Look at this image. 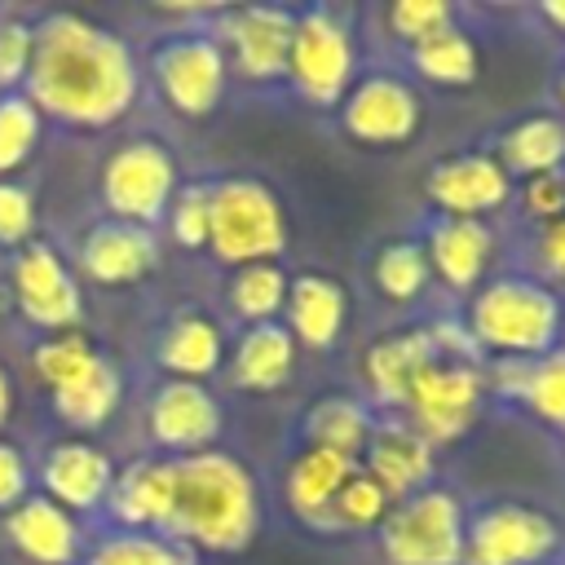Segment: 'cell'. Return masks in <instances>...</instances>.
<instances>
[{
  "instance_id": "cell-19",
  "label": "cell",
  "mask_w": 565,
  "mask_h": 565,
  "mask_svg": "<svg viewBox=\"0 0 565 565\" xmlns=\"http://www.w3.org/2000/svg\"><path fill=\"white\" fill-rule=\"evenodd\" d=\"M0 534L31 565H79L88 547L79 516L57 508L49 494H26L18 508H9L0 516Z\"/></svg>"
},
{
  "instance_id": "cell-33",
  "label": "cell",
  "mask_w": 565,
  "mask_h": 565,
  "mask_svg": "<svg viewBox=\"0 0 565 565\" xmlns=\"http://www.w3.org/2000/svg\"><path fill=\"white\" fill-rule=\"evenodd\" d=\"M411 66H415L428 84L463 88V84L477 79V71H481V53H477V40L455 22V26H446L441 35L415 44V49H411Z\"/></svg>"
},
{
  "instance_id": "cell-47",
  "label": "cell",
  "mask_w": 565,
  "mask_h": 565,
  "mask_svg": "<svg viewBox=\"0 0 565 565\" xmlns=\"http://www.w3.org/2000/svg\"><path fill=\"white\" fill-rule=\"evenodd\" d=\"M561 102H565V75H561Z\"/></svg>"
},
{
  "instance_id": "cell-28",
  "label": "cell",
  "mask_w": 565,
  "mask_h": 565,
  "mask_svg": "<svg viewBox=\"0 0 565 565\" xmlns=\"http://www.w3.org/2000/svg\"><path fill=\"white\" fill-rule=\"evenodd\" d=\"M494 384L503 397L525 402L547 428L565 437V349H552L534 362H499Z\"/></svg>"
},
{
  "instance_id": "cell-20",
  "label": "cell",
  "mask_w": 565,
  "mask_h": 565,
  "mask_svg": "<svg viewBox=\"0 0 565 565\" xmlns=\"http://www.w3.org/2000/svg\"><path fill=\"white\" fill-rule=\"evenodd\" d=\"M424 256H428V274H437L450 291H477L494 256V230L486 221L437 216L424 234Z\"/></svg>"
},
{
  "instance_id": "cell-42",
  "label": "cell",
  "mask_w": 565,
  "mask_h": 565,
  "mask_svg": "<svg viewBox=\"0 0 565 565\" xmlns=\"http://www.w3.org/2000/svg\"><path fill=\"white\" fill-rule=\"evenodd\" d=\"M521 207L530 221L552 225L565 216V172H543V177H525L521 185Z\"/></svg>"
},
{
  "instance_id": "cell-36",
  "label": "cell",
  "mask_w": 565,
  "mask_h": 565,
  "mask_svg": "<svg viewBox=\"0 0 565 565\" xmlns=\"http://www.w3.org/2000/svg\"><path fill=\"white\" fill-rule=\"evenodd\" d=\"M97 353H102V349H97L79 327H75V331H57V335H40L35 349H31V371H35V380L53 393V388L71 384L79 371H88Z\"/></svg>"
},
{
  "instance_id": "cell-9",
  "label": "cell",
  "mask_w": 565,
  "mask_h": 565,
  "mask_svg": "<svg viewBox=\"0 0 565 565\" xmlns=\"http://www.w3.org/2000/svg\"><path fill=\"white\" fill-rule=\"evenodd\" d=\"M150 75H154V88L172 115L203 119L225 97L230 62H225L221 44L212 40V31H181L154 49Z\"/></svg>"
},
{
  "instance_id": "cell-43",
  "label": "cell",
  "mask_w": 565,
  "mask_h": 565,
  "mask_svg": "<svg viewBox=\"0 0 565 565\" xmlns=\"http://www.w3.org/2000/svg\"><path fill=\"white\" fill-rule=\"evenodd\" d=\"M31 481H35V468H31L26 450L0 437V516L31 494Z\"/></svg>"
},
{
  "instance_id": "cell-18",
  "label": "cell",
  "mask_w": 565,
  "mask_h": 565,
  "mask_svg": "<svg viewBox=\"0 0 565 565\" xmlns=\"http://www.w3.org/2000/svg\"><path fill=\"white\" fill-rule=\"evenodd\" d=\"M75 265L97 287H132L159 265V238H154V230L106 216L79 234Z\"/></svg>"
},
{
  "instance_id": "cell-15",
  "label": "cell",
  "mask_w": 565,
  "mask_h": 565,
  "mask_svg": "<svg viewBox=\"0 0 565 565\" xmlns=\"http://www.w3.org/2000/svg\"><path fill=\"white\" fill-rule=\"evenodd\" d=\"M424 194H428V203L441 207V216L486 221L490 212H503L512 203L516 185H512V177L503 172V163L494 154L463 150V154H446L428 168Z\"/></svg>"
},
{
  "instance_id": "cell-35",
  "label": "cell",
  "mask_w": 565,
  "mask_h": 565,
  "mask_svg": "<svg viewBox=\"0 0 565 565\" xmlns=\"http://www.w3.org/2000/svg\"><path fill=\"white\" fill-rule=\"evenodd\" d=\"M44 137V115L26 93H0V181L31 163Z\"/></svg>"
},
{
  "instance_id": "cell-4",
  "label": "cell",
  "mask_w": 565,
  "mask_h": 565,
  "mask_svg": "<svg viewBox=\"0 0 565 565\" xmlns=\"http://www.w3.org/2000/svg\"><path fill=\"white\" fill-rule=\"evenodd\" d=\"M287 212L282 199L260 177H221L207 181V252L221 265H260L287 252Z\"/></svg>"
},
{
  "instance_id": "cell-38",
  "label": "cell",
  "mask_w": 565,
  "mask_h": 565,
  "mask_svg": "<svg viewBox=\"0 0 565 565\" xmlns=\"http://www.w3.org/2000/svg\"><path fill=\"white\" fill-rule=\"evenodd\" d=\"M446 26H455V9L446 0H397V4H388V31L406 49L441 35Z\"/></svg>"
},
{
  "instance_id": "cell-32",
  "label": "cell",
  "mask_w": 565,
  "mask_h": 565,
  "mask_svg": "<svg viewBox=\"0 0 565 565\" xmlns=\"http://www.w3.org/2000/svg\"><path fill=\"white\" fill-rule=\"evenodd\" d=\"M79 565H199V556L168 534L110 530L84 547Z\"/></svg>"
},
{
  "instance_id": "cell-22",
  "label": "cell",
  "mask_w": 565,
  "mask_h": 565,
  "mask_svg": "<svg viewBox=\"0 0 565 565\" xmlns=\"http://www.w3.org/2000/svg\"><path fill=\"white\" fill-rule=\"evenodd\" d=\"M154 362L168 371V380L203 384L212 371L225 366V331L203 309H177L154 340Z\"/></svg>"
},
{
  "instance_id": "cell-11",
  "label": "cell",
  "mask_w": 565,
  "mask_h": 565,
  "mask_svg": "<svg viewBox=\"0 0 565 565\" xmlns=\"http://www.w3.org/2000/svg\"><path fill=\"white\" fill-rule=\"evenodd\" d=\"M9 300L44 335L75 331L84 318V291H79L75 269L57 256V247L35 243V238L18 247L9 260Z\"/></svg>"
},
{
  "instance_id": "cell-10",
  "label": "cell",
  "mask_w": 565,
  "mask_h": 565,
  "mask_svg": "<svg viewBox=\"0 0 565 565\" xmlns=\"http://www.w3.org/2000/svg\"><path fill=\"white\" fill-rule=\"evenodd\" d=\"M561 525L530 503H486L463 525V565H547Z\"/></svg>"
},
{
  "instance_id": "cell-29",
  "label": "cell",
  "mask_w": 565,
  "mask_h": 565,
  "mask_svg": "<svg viewBox=\"0 0 565 565\" xmlns=\"http://www.w3.org/2000/svg\"><path fill=\"white\" fill-rule=\"evenodd\" d=\"M494 159L508 177H543L565 172V119L561 115H525L503 137Z\"/></svg>"
},
{
  "instance_id": "cell-2",
  "label": "cell",
  "mask_w": 565,
  "mask_h": 565,
  "mask_svg": "<svg viewBox=\"0 0 565 565\" xmlns=\"http://www.w3.org/2000/svg\"><path fill=\"white\" fill-rule=\"evenodd\" d=\"M260 530V481L230 450H199L172 459L168 539L199 552H243Z\"/></svg>"
},
{
  "instance_id": "cell-45",
  "label": "cell",
  "mask_w": 565,
  "mask_h": 565,
  "mask_svg": "<svg viewBox=\"0 0 565 565\" xmlns=\"http://www.w3.org/2000/svg\"><path fill=\"white\" fill-rule=\"evenodd\" d=\"M539 13H543V22H547V26H556V31L565 35V0H543V4H539Z\"/></svg>"
},
{
  "instance_id": "cell-3",
  "label": "cell",
  "mask_w": 565,
  "mask_h": 565,
  "mask_svg": "<svg viewBox=\"0 0 565 565\" xmlns=\"http://www.w3.org/2000/svg\"><path fill=\"white\" fill-rule=\"evenodd\" d=\"M463 327L481 353H499L503 362H534L556 349L565 331V305L539 278L499 274L472 291Z\"/></svg>"
},
{
  "instance_id": "cell-16",
  "label": "cell",
  "mask_w": 565,
  "mask_h": 565,
  "mask_svg": "<svg viewBox=\"0 0 565 565\" xmlns=\"http://www.w3.org/2000/svg\"><path fill=\"white\" fill-rule=\"evenodd\" d=\"M115 472L119 468H115L110 450H102L88 437H62V441L44 446V455L35 463L40 494H49L71 516L102 512L106 508V494L115 486Z\"/></svg>"
},
{
  "instance_id": "cell-23",
  "label": "cell",
  "mask_w": 565,
  "mask_h": 565,
  "mask_svg": "<svg viewBox=\"0 0 565 565\" xmlns=\"http://www.w3.org/2000/svg\"><path fill=\"white\" fill-rule=\"evenodd\" d=\"M296 362H300V344L282 322L243 327L234 349H225L230 380L247 393H278L296 375Z\"/></svg>"
},
{
  "instance_id": "cell-7",
  "label": "cell",
  "mask_w": 565,
  "mask_h": 565,
  "mask_svg": "<svg viewBox=\"0 0 565 565\" xmlns=\"http://www.w3.org/2000/svg\"><path fill=\"white\" fill-rule=\"evenodd\" d=\"M481 402H486V371H481V362L433 353L419 366V375L411 380V393L402 402V415L433 446H446V441H459L477 424Z\"/></svg>"
},
{
  "instance_id": "cell-13",
  "label": "cell",
  "mask_w": 565,
  "mask_h": 565,
  "mask_svg": "<svg viewBox=\"0 0 565 565\" xmlns=\"http://www.w3.org/2000/svg\"><path fill=\"white\" fill-rule=\"evenodd\" d=\"M419 97L393 71H371L349 84L340 102V128L362 146H406L419 132Z\"/></svg>"
},
{
  "instance_id": "cell-44",
  "label": "cell",
  "mask_w": 565,
  "mask_h": 565,
  "mask_svg": "<svg viewBox=\"0 0 565 565\" xmlns=\"http://www.w3.org/2000/svg\"><path fill=\"white\" fill-rule=\"evenodd\" d=\"M534 247H539V265H543L552 278H561V282H565V216H561V221H552V225H543Z\"/></svg>"
},
{
  "instance_id": "cell-34",
  "label": "cell",
  "mask_w": 565,
  "mask_h": 565,
  "mask_svg": "<svg viewBox=\"0 0 565 565\" xmlns=\"http://www.w3.org/2000/svg\"><path fill=\"white\" fill-rule=\"evenodd\" d=\"M371 282L388 305H411L428 287V256L415 238H393L371 260Z\"/></svg>"
},
{
  "instance_id": "cell-14",
  "label": "cell",
  "mask_w": 565,
  "mask_h": 565,
  "mask_svg": "<svg viewBox=\"0 0 565 565\" xmlns=\"http://www.w3.org/2000/svg\"><path fill=\"white\" fill-rule=\"evenodd\" d=\"M225 428V411L216 393L199 380H163L146 402V433L168 455H199L212 450Z\"/></svg>"
},
{
  "instance_id": "cell-5",
  "label": "cell",
  "mask_w": 565,
  "mask_h": 565,
  "mask_svg": "<svg viewBox=\"0 0 565 565\" xmlns=\"http://www.w3.org/2000/svg\"><path fill=\"white\" fill-rule=\"evenodd\" d=\"M463 503L446 486H424L397 499L375 530L388 565H463Z\"/></svg>"
},
{
  "instance_id": "cell-6",
  "label": "cell",
  "mask_w": 565,
  "mask_h": 565,
  "mask_svg": "<svg viewBox=\"0 0 565 565\" xmlns=\"http://www.w3.org/2000/svg\"><path fill=\"white\" fill-rule=\"evenodd\" d=\"M177 159L154 137H128L119 141L102 163V203L110 221H128L141 230H154L168 216V203L177 194Z\"/></svg>"
},
{
  "instance_id": "cell-41",
  "label": "cell",
  "mask_w": 565,
  "mask_h": 565,
  "mask_svg": "<svg viewBox=\"0 0 565 565\" xmlns=\"http://www.w3.org/2000/svg\"><path fill=\"white\" fill-rule=\"evenodd\" d=\"M35 234V199L18 181H0V247H26Z\"/></svg>"
},
{
  "instance_id": "cell-37",
  "label": "cell",
  "mask_w": 565,
  "mask_h": 565,
  "mask_svg": "<svg viewBox=\"0 0 565 565\" xmlns=\"http://www.w3.org/2000/svg\"><path fill=\"white\" fill-rule=\"evenodd\" d=\"M393 499L362 472V463L353 468V477L344 481V490L331 503V534H362V530H380L388 516Z\"/></svg>"
},
{
  "instance_id": "cell-30",
  "label": "cell",
  "mask_w": 565,
  "mask_h": 565,
  "mask_svg": "<svg viewBox=\"0 0 565 565\" xmlns=\"http://www.w3.org/2000/svg\"><path fill=\"white\" fill-rule=\"evenodd\" d=\"M371 428H375V415L358 397L335 393V397H318L305 411V441L318 446V450L344 455V459H362V450L371 441Z\"/></svg>"
},
{
  "instance_id": "cell-17",
  "label": "cell",
  "mask_w": 565,
  "mask_h": 565,
  "mask_svg": "<svg viewBox=\"0 0 565 565\" xmlns=\"http://www.w3.org/2000/svg\"><path fill=\"white\" fill-rule=\"evenodd\" d=\"M433 441L406 419V415H393V419H375L371 428V441L362 450V472L397 503L424 486H433V472H437V459H433Z\"/></svg>"
},
{
  "instance_id": "cell-21",
  "label": "cell",
  "mask_w": 565,
  "mask_h": 565,
  "mask_svg": "<svg viewBox=\"0 0 565 565\" xmlns=\"http://www.w3.org/2000/svg\"><path fill=\"white\" fill-rule=\"evenodd\" d=\"M102 512L119 530L163 534L172 516V459H137L119 468Z\"/></svg>"
},
{
  "instance_id": "cell-26",
  "label": "cell",
  "mask_w": 565,
  "mask_h": 565,
  "mask_svg": "<svg viewBox=\"0 0 565 565\" xmlns=\"http://www.w3.org/2000/svg\"><path fill=\"white\" fill-rule=\"evenodd\" d=\"M433 353H437V344H433L428 327H406V331L380 335L366 349V358H362V380H366L371 397L384 402V406H393V411H402V402L411 393V380L419 375V366Z\"/></svg>"
},
{
  "instance_id": "cell-46",
  "label": "cell",
  "mask_w": 565,
  "mask_h": 565,
  "mask_svg": "<svg viewBox=\"0 0 565 565\" xmlns=\"http://www.w3.org/2000/svg\"><path fill=\"white\" fill-rule=\"evenodd\" d=\"M9 415H13V380H9V371L0 366V428L9 424Z\"/></svg>"
},
{
  "instance_id": "cell-24",
  "label": "cell",
  "mask_w": 565,
  "mask_h": 565,
  "mask_svg": "<svg viewBox=\"0 0 565 565\" xmlns=\"http://www.w3.org/2000/svg\"><path fill=\"white\" fill-rule=\"evenodd\" d=\"M282 313H287L282 327L291 331V340L305 344V349H313V353H322V349H331V344L340 340V331H344L349 296H344V287H340L331 274H296V278L287 282V305H282Z\"/></svg>"
},
{
  "instance_id": "cell-1",
  "label": "cell",
  "mask_w": 565,
  "mask_h": 565,
  "mask_svg": "<svg viewBox=\"0 0 565 565\" xmlns=\"http://www.w3.org/2000/svg\"><path fill=\"white\" fill-rule=\"evenodd\" d=\"M22 93L44 119L71 128L119 124L141 93V66L124 35L84 13H44Z\"/></svg>"
},
{
  "instance_id": "cell-39",
  "label": "cell",
  "mask_w": 565,
  "mask_h": 565,
  "mask_svg": "<svg viewBox=\"0 0 565 565\" xmlns=\"http://www.w3.org/2000/svg\"><path fill=\"white\" fill-rule=\"evenodd\" d=\"M163 221H168V234H172L177 247L203 252V247H207V181L177 185V194H172Z\"/></svg>"
},
{
  "instance_id": "cell-25",
  "label": "cell",
  "mask_w": 565,
  "mask_h": 565,
  "mask_svg": "<svg viewBox=\"0 0 565 565\" xmlns=\"http://www.w3.org/2000/svg\"><path fill=\"white\" fill-rule=\"evenodd\" d=\"M353 468H358V459L305 446L287 468V508L296 512V521L318 534H331V503L344 490V481L353 477Z\"/></svg>"
},
{
  "instance_id": "cell-40",
  "label": "cell",
  "mask_w": 565,
  "mask_h": 565,
  "mask_svg": "<svg viewBox=\"0 0 565 565\" xmlns=\"http://www.w3.org/2000/svg\"><path fill=\"white\" fill-rule=\"evenodd\" d=\"M31 57H35V22L13 13L0 18V93H22Z\"/></svg>"
},
{
  "instance_id": "cell-8",
  "label": "cell",
  "mask_w": 565,
  "mask_h": 565,
  "mask_svg": "<svg viewBox=\"0 0 565 565\" xmlns=\"http://www.w3.org/2000/svg\"><path fill=\"white\" fill-rule=\"evenodd\" d=\"M353 35L340 13L331 9H305L296 13L291 53H287V79L309 106H340L353 84Z\"/></svg>"
},
{
  "instance_id": "cell-31",
  "label": "cell",
  "mask_w": 565,
  "mask_h": 565,
  "mask_svg": "<svg viewBox=\"0 0 565 565\" xmlns=\"http://www.w3.org/2000/svg\"><path fill=\"white\" fill-rule=\"evenodd\" d=\"M287 269L278 260H260V265H243L230 274L225 287V305L243 327H260V322H278L282 305H287Z\"/></svg>"
},
{
  "instance_id": "cell-12",
  "label": "cell",
  "mask_w": 565,
  "mask_h": 565,
  "mask_svg": "<svg viewBox=\"0 0 565 565\" xmlns=\"http://www.w3.org/2000/svg\"><path fill=\"white\" fill-rule=\"evenodd\" d=\"M291 31H296V13L291 9L247 4V9L221 13L212 40L221 44V53H225L234 75H243L252 84H269V79H287Z\"/></svg>"
},
{
  "instance_id": "cell-27",
  "label": "cell",
  "mask_w": 565,
  "mask_h": 565,
  "mask_svg": "<svg viewBox=\"0 0 565 565\" xmlns=\"http://www.w3.org/2000/svg\"><path fill=\"white\" fill-rule=\"evenodd\" d=\"M49 397H53V415L71 433H97L110 424V415L124 402V375L106 353H97L88 371H79L71 384L53 388Z\"/></svg>"
}]
</instances>
